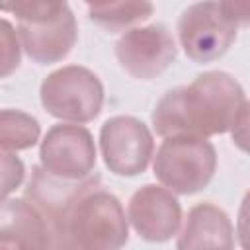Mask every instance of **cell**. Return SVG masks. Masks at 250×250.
I'll return each mask as SVG.
<instances>
[{"label": "cell", "mask_w": 250, "mask_h": 250, "mask_svg": "<svg viewBox=\"0 0 250 250\" xmlns=\"http://www.w3.org/2000/svg\"><path fill=\"white\" fill-rule=\"evenodd\" d=\"M25 199L47 219L53 250H121L127 244L129 219L121 201L100 186L98 174L66 182L35 166Z\"/></svg>", "instance_id": "1"}, {"label": "cell", "mask_w": 250, "mask_h": 250, "mask_svg": "<svg viewBox=\"0 0 250 250\" xmlns=\"http://www.w3.org/2000/svg\"><path fill=\"white\" fill-rule=\"evenodd\" d=\"M244 102V90L232 74L209 70L188 86L168 90L156 102L150 121L164 139H207L230 131Z\"/></svg>", "instance_id": "2"}, {"label": "cell", "mask_w": 250, "mask_h": 250, "mask_svg": "<svg viewBox=\"0 0 250 250\" xmlns=\"http://www.w3.org/2000/svg\"><path fill=\"white\" fill-rule=\"evenodd\" d=\"M18 20V37L25 55L37 64L61 62L78 39V27L66 2L25 0L4 4Z\"/></svg>", "instance_id": "3"}, {"label": "cell", "mask_w": 250, "mask_h": 250, "mask_svg": "<svg viewBox=\"0 0 250 250\" xmlns=\"http://www.w3.org/2000/svg\"><path fill=\"white\" fill-rule=\"evenodd\" d=\"M39 98L49 115L82 125L100 115L104 105V86L90 68L66 64L43 78Z\"/></svg>", "instance_id": "4"}, {"label": "cell", "mask_w": 250, "mask_h": 250, "mask_svg": "<svg viewBox=\"0 0 250 250\" xmlns=\"http://www.w3.org/2000/svg\"><path fill=\"white\" fill-rule=\"evenodd\" d=\"M152 170L172 193L191 195L209 186L217 170V150L207 139H164L156 150Z\"/></svg>", "instance_id": "5"}, {"label": "cell", "mask_w": 250, "mask_h": 250, "mask_svg": "<svg viewBox=\"0 0 250 250\" xmlns=\"http://www.w3.org/2000/svg\"><path fill=\"white\" fill-rule=\"evenodd\" d=\"M178 39L188 59L205 64L221 59L232 47L236 25L227 18L221 2H197L182 12Z\"/></svg>", "instance_id": "6"}, {"label": "cell", "mask_w": 250, "mask_h": 250, "mask_svg": "<svg viewBox=\"0 0 250 250\" xmlns=\"http://www.w3.org/2000/svg\"><path fill=\"white\" fill-rule=\"evenodd\" d=\"M41 168L66 182H80L96 168V145L84 125H53L39 146Z\"/></svg>", "instance_id": "7"}, {"label": "cell", "mask_w": 250, "mask_h": 250, "mask_svg": "<svg viewBox=\"0 0 250 250\" xmlns=\"http://www.w3.org/2000/svg\"><path fill=\"white\" fill-rule=\"evenodd\" d=\"M100 148L109 172L115 176H137L146 170L154 156V139L141 119L115 115L100 129Z\"/></svg>", "instance_id": "8"}, {"label": "cell", "mask_w": 250, "mask_h": 250, "mask_svg": "<svg viewBox=\"0 0 250 250\" xmlns=\"http://www.w3.org/2000/svg\"><path fill=\"white\" fill-rule=\"evenodd\" d=\"M176 41L162 23L131 27L115 43V57L121 68L139 80L162 74L176 61Z\"/></svg>", "instance_id": "9"}, {"label": "cell", "mask_w": 250, "mask_h": 250, "mask_svg": "<svg viewBox=\"0 0 250 250\" xmlns=\"http://www.w3.org/2000/svg\"><path fill=\"white\" fill-rule=\"evenodd\" d=\"M127 219L143 240L166 242L178 234L182 207L170 189L156 184H145L131 195Z\"/></svg>", "instance_id": "10"}, {"label": "cell", "mask_w": 250, "mask_h": 250, "mask_svg": "<svg viewBox=\"0 0 250 250\" xmlns=\"http://www.w3.org/2000/svg\"><path fill=\"white\" fill-rule=\"evenodd\" d=\"M0 250H53V234L47 219L25 197H8L2 201Z\"/></svg>", "instance_id": "11"}, {"label": "cell", "mask_w": 250, "mask_h": 250, "mask_svg": "<svg viewBox=\"0 0 250 250\" xmlns=\"http://www.w3.org/2000/svg\"><path fill=\"white\" fill-rule=\"evenodd\" d=\"M176 250H234V230L229 215L213 203H197L188 211Z\"/></svg>", "instance_id": "12"}, {"label": "cell", "mask_w": 250, "mask_h": 250, "mask_svg": "<svg viewBox=\"0 0 250 250\" xmlns=\"http://www.w3.org/2000/svg\"><path fill=\"white\" fill-rule=\"evenodd\" d=\"M150 2H96L88 4V16L107 31H121L152 16Z\"/></svg>", "instance_id": "13"}, {"label": "cell", "mask_w": 250, "mask_h": 250, "mask_svg": "<svg viewBox=\"0 0 250 250\" xmlns=\"http://www.w3.org/2000/svg\"><path fill=\"white\" fill-rule=\"evenodd\" d=\"M41 135L39 121L20 109H2L0 113V146L2 152L31 148Z\"/></svg>", "instance_id": "14"}, {"label": "cell", "mask_w": 250, "mask_h": 250, "mask_svg": "<svg viewBox=\"0 0 250 250\" xmlns=\"http://www.w3.org/2000/svg\"><path fill=\"white\" fill-rule=\"evenodd\" d=\"M0 45H2V78H6L20 64V37L8 20L0 21Z\"/></svg>", "instance_id": "15"}, {"label": "cell", "mask_w": 250, "mask_h": 250, "mask_svg": "<svg viewBox=\"0 0 250 250\" xmlns=\"http://www.w3.org/2000/svg\"><path fill=\"white\" fill-rule=\"evenodd\" d=\"M23 174H25L23 162L12 152H2V195L4 199H8V195L16 188H20Z\"/></svg>", "instance_id": "16"}, {"label": "cell", "mask_w": 250, "mask_h": 250, "mask_svg": "<svg viewBox=\"0 0 250 250\" xmlns=\"http://www.w3.org/2000/svg\"><path fill=\"white\" fill-rule=\"evenodd\" d=\"M230 139L240 150L250 154V100H246L238 109V115L230 129Z\"/></svg>", "instance_id": "17"}, {"label": "cell", "mask_w": 250, "mask_h": 250, "mask_svg": "<svg viewBox=\"0 0 250 250\" xmlns=\"http://www.w3.org/2000/svg\"><path fill=\"white\" fill-rule=\"evenodd\" d=\"M236 236L242 250H250V189L242 197L236 217Z\"/></svg>", "instance_id": "18"}, {"label": "cell", "mask_w": 250, "mask_h": 250, "mask_svg": "<svg viewBox=\"0 0 250 250\" xmlns=\"http://www.w3.org/2000/svg\"><path fill=\"white\" fill-rule=\"evenodd\" d=\"M223 12L227 18L238 27V25H250V2L248 0H229L221 2Z\"/></svg>", "instance_id": "19"}]
</instances>
